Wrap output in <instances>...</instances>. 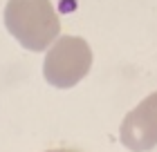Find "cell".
I'll return each instance as SVG.
<instances>
[{
	"label": "cell",
	"instance_id": "cell-1",
	"mask_svg": "<svg viewBox=\"0 0 157 152\" xmlns=\"http://www.w3.org/2000/svg\"><path fill=\"white\" fill-rule=\"evenodd\" d=\"M5 27L29 52H43L56 40L61 20L49 0H9L5 7Z\"/></svg>",
	"mask_w": 157,
	"mask_h": 152
},
{
	"label": "cell",
	"instance_id": "cell-2",
	"mask_svg": "<svg viewBox=\"0 0 157 152\" xmlns=\"http://www.w3.org/2000/svg\"><path fill=\"white\" fill-rule=\"evenodd\" d=\"M92 67L90 45L78 36H61L52 45L43 63V76L49 85L59 90L74 87L88 76Z\"/></svg>",
	"mask_w": 157,
	"mask_h": 152
},
{
	"label": "cell",
	"instance_id": "cell-3",
	"mask_svg": "<svg viewBox=\"0 0 157 152\" xmlns=\"http://www.w3.org/2000/svg\"><path fill=\"white\" fill-rule=\"evenodd\" d=\"M119 134L121 143L132 152H146L157 146V92L126 114Z\"/></svg>",
	"mask_w": 157,
	"mask_h": 152
},
{
	"label": "cell",
	"instance_id": "cell-4",
	"mask_svg": "<svg viewBox=\"0 0 157 152\" xmlns=\"http://www.w3.org/2000/svg\"><path fill=\"white\" fill-rule=\"evenodd\" d=\"M47 152H72V150H47Z\"/></svg>",
	"mask_w": 157,
	"mask_h": 152
}]
</instances>
